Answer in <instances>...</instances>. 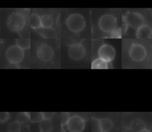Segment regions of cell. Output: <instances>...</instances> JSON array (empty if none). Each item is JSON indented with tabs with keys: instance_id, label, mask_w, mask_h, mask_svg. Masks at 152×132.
Returning a JSON list of instances; mask_svg holds the SVG:
<instances>
[{
	"instance_id": "18",
	"label": "cell",
	"mask_w": 152,
	"mask_h": 132,
	"mask_svg": "<svg viewBox=\"0 0 152 132\" xmlns=\"http://www.w3.org/2000/svg\"><path fill=\"white\" fill-rule=\"evenodd\" d=\"M15 43L17 46L23 49V50H27L30 47V40L29 38H20L15 40Z\"/></svg>"
},
{
	"instance_id": "10",
	"label": "cell",
	"mask_w": 152,
	"mask_h": 132,
	"mask_svg": "<svg viewBox=\"0 0 152 132\" xmlns=\"http://www.w3.org/2000/svg\"><path fill=\"white\" fill-rule=\"evenodd\" d=\"M115 54L116 52L113 47L107 44H103L98 50L99 57L108 63H110L114 59Z\"/></svg>"
},
{
	"instance_id": "24",
	"label": "cell",
	"mask_w": 152,
	"mask_h": 132,
	"mask_svg": "<svg viewBox=\"0 0 152 132\" xmlns=\"http://www.w3.org/2000/svg\"><path fill=\"white\" fill-rule=\"evenodd\" d=\"M55 112H42L43 119H51L55 115Z\"/></svg>"
},
{
	"instance_id": "9",
	"label": "cell",
	"mask_w": 152,
	"mask_h": 132,
	"mask_svg": "<svg viewBox=\"0 0 152 132\" xmlns=\"http://www.w3.org/2000/svg\"><path fill=\"white\" fill-rule=\"evenodd\" d=\"M86 48L81 43L76 42L71 44L68 48V56L73 60L79 61L86 55Z\"/></svg>"
},
{
	"instance_id": "27",
	"label": "cell",
	"mask_w": 152,
	"mask_h": 132,
	"mask_svg": "<svg viewBox=\"0 0 152 132\" xmlns=\"http://www.w3.org/2000/svg\"><path fill=\"white\" fill-rule=\"evenodd\" d=\"M139 132H151V131H150L149 130L145 128V129H143V130H141V131H139Z\"/></svg>"
},
{
	"instance_id": "5",
	"label": "cell",
	"mask_w": 152,
	"mask_h": 132,
	"mask_svg": "<svg viewBox=\"0 0 152 132\" xmlns=\"http://www.w3.org/2000/svg\"><path fill=\"white\" fill-rule=\"evenodd\" d=\"M124 20L127 25L136 30L145 24V20L143 16L137 12H128L124 16Z\"/></svg>"
},
{
	"instance_id": "12",
	"label": "cell",
	"mask_w": 152,
	"mask_h": 132,
	"mask_svg": "<svg viewBox=\"0 0 152 132\" xmlns=\"http://www.w3.org/2000/svg\"><path fill=\"white\" fill-rule=\"evenodd\" d=\"M129 128L133 132H139L146 128V125L143 120L141 119H135L131 122Z\"/></svg>"
},
{
	"instance_id": "11",
	"label": "cell",
	"mask_w": 152,
	"mask_h": 132,
	"mask_svg": "<svg viewBox=\"0 0 152 132\" xmlns=\"http://www.w3.org/2000/svg\"><path fill=\"white\" fill-rule=\"evenodd\" d=\"M151 29L147 24H144L136 30V36L139 39H147L151 37Z\"/></svg>"
},
{
	"instance_id": "15",
	"label": "cell",
	"mask_w": 152,
	"mask_h": 132,
	"mask_svg": "<svg viewBox=\"0 0 152 132\" xmlns=\"http://www.w3.org/2000/svg\"><path fill=\"white\" fill-rule=\"evenodd\" d=\"M40 17H41L42 27L45 29H49L52 27L54 21L51 15L48 14H45Z\"/></svg>"
},
{
	"instance_id": "28",
	"label": "cell",
	"mask_w": 152,
	"mask_h": 132,
	"mask_svg": "<svg viewBox=\"0 0 152 132\" xmlns=\"http://www.w3.org/2000/svg\"><path fill=\"white\" fill-rule=\"evenodd\" d=\"M61 132H66V131H65V130L64 128V127H63V126H62L61 127Z\"/></svg>"
},
{
	"instance_id": "29",
	"label": "cell",
	"mask_w": 152,
	"mask_h": 132,
	"mask_svg": "<svg viewBox=\"0 0 152 132\" xmlns=\"http://www.w3.org/2000/svg\"><path fill=\"white\" fill-rule=\"evenodd\" d=\"M100 132H103V131H100Z\"/></svg>"
},
{
	"instance_id": "26",
	"label": "cell",
	"mask_w": 152,
	"mask_h": 132,
	"mask_svg": "<svg viewBox=\"0 0 152 132\" xmlns=\"http://www.w3.org/2000/svg\"><path fill=\"white\" fill-rule=\"evenodd\" d=\"M8 68H18V64H14V63H10L8 65Z\"/></svg>"
},
{
	"instance_id": "8",
	"label": "cell",
	"mask_w": 152,
	"mask_h": 132,
	"mask_svg": "<svg viewBox=\"0 0 152 132\" xmlns=\"http://www.w3.org/2000/svg\"><path fill=\"white\" fill-rule=\"evenodd\" d=\"M36 54L38 59L43 62L50 61L54 56L52 47L48 44H41L37 48Z\"/></svg>"
},
{
	"instance_id": "21",
	"label": "cell",
	"mask_w": 152,
	"mask_h": 132,
	"mask_svg": "<svg viewBox=\"0 0 152 132\" xmlns=\"http://www.w3.org/2000/svg\"><path fill=\"white\" fill-rule=\"evenodd\" d=\"M43 119L42 112H30V121L32 122H39Z\"/></svg>"
},
{
	"instance_id": "13",
	"label": "cell",
	"mask_w": 152,
	"mask_h": 132,
	"mask_svg": "<svg viewBox=\"0 0 152 132\" xmlns=\"http://www.w3.org/2000/svg\"><path fill=\"white\" fill-rule=\"evenodd\" d=\"M99 123L101 131L109 132L112 128L113 122L109 118L105 117L99 119Z\"/></svg>"
},
{
	"instance_id": "16",
	"label": "cell",
	"mask_w": 152,
	"mask_h": 132,
	"mask_svg": "<svg viewBox=\"0 0 152 132\" xmlns=\"http://www.w3.org/2000/svg\"><path fill=\"white\" fill-rule=\"evenodd\" d=\"M30 27L33 29H39L41 28L42 24L40 16L36 13L31 14L30 17Z\"/></svg>"
},
{
	"instance_id": "6",
	"label": "cell",
	"mask_w": 152,
	"mask_h": 132,
	"mask_svg": "<svg viewBox=\"0 0 152 132\" xmlns=\"http://www.w3.org/2000/svg\"><path fill=\"white\" fill-rule=\"evenodd\" d=\"M129 56L134 62H141L147 56V50L144 45L140 44H132L129 50Z\"/></svg>"
},
{
	"instance_id": "4",
	"label": "cell",
	"mask_w": 152,
	"mask_h": 132,
	"mask_svg": "<svg viewBox=\"0 0 152 132\" xmlns=\"http://www.w3.org/2000/svg\"><path fill=\"white\" fill-rule=\"evenodd\" d=\"M5 57L10 63L18 64L23 60L24 51L17 45H13L8 47L7 50Z\"/></svg>"
},
{
	"instance_id": "2",
	"label": "cell",
	"mask_w": 152,
	"mask_h": 132,
	"mask_svg": "<svg viewBox=\"0 0 152 132\" xmlns=\"http://www.w3.org/2000/svg\"><path fill=\"white\" fill-rule=\"evenodd\" d=\"M66 25L71 32L79 33L84 30L86 26V22L83 15L79 13H73L67 17Z\"/></svg>"
},
{
	"instance_id": "3",
	"label": "cell",
	"mask_w": 152,
	"mask_h": 132,
	"mask_svg": "<svg viewBox=\"0 0 152 132\" xmlns=\"http://www.w3.org/2000/svg\"><path fill=\"white\" fill-rule=\"evenodd\" d=\"M26 23V21L24 15L18 12L12 13L7 20V24L9 29L17 32L23 29Z\"/></svg>"
},
{
	"instance_id": "19",
	"label": "cell",
	"mask_w": 152,
	"mask_h": 132,
	"mask_svg": "<svg viewBox=\"0 0 152 132\" xmlns=\"http://www.w3.org/2000/svg\"><path fill=\"white\" fill-rule=\"evenodd\" d=\"M8 132H20L21 124L17 120L10 122L7 126Z\"/></svg>"
},
{
	"instance_id": "17",
	"label": "cell",
	"mask_w": 152,
	"mask_h": 132,
	"mask_svg": "<svg viewBox=\"0 0 152 132\" xmlns=\"http://www.w3.org/2000/svg\"><path fill=\"white\" fill-rule=\"evenodd\" d=\"M40 132H50L52 129V123L50 119H43L39 122Z\"/></svg>"
},
{
	"instance_id": "7",
	"label": "cell",
	"mask_w": 152,
	"mask_h": 132,
	"mask_svg": "<svg viewBox=\"0 0 152 132\" xmlns=\"http://www.w3.org/2000/svg\"><path fill=\"white\" fill-rule=\"evenodd\" d=\"M66 125L69 132H82L85 128L86 122L83 117L74 115L70 116Z\"/></svg>"
},
{
	"instance_id": "23",
	"label": "cell",
	"mask_w": 152,
	"mask_h": 132,
	"mask_svg": "<svg viewBox=\"0 0 152 132\" xmlns=\"http://www.w3.org/2000/svg\"><path fill=\"white\" fill-rule=\"evenodd\" d=\"M70 114L69 112H61V126H64L66 125L68 121L69 120L70 118Z\"/></svg>"
},
{
	"instance_id": "25",
	"label": "cell",
	"mask_w": 152,
	"mask_h": 132,
	"mask_svg": "<svg viewBox=\"0 0 152 132\" xmlns=\"http://www.w3.org/2000/svg\"><path fill=\"white\" fill-rule=\"evenodd\" d=\"M10 118V114L8 112H1L0 113V121L1 122H5Z\"/></svg>"
},
{
	"instance_id": "1",
	"label": "cell",
	"mask_w": 152,
	"mask_h": 132,
	"mask_svg": "<svg viewBox=\"0 0 152 132\" xmlns=\"http://www.w3.org/2000/svg\"><path fill=\"white\" fill-rule=\"evenodd\" d=\"M98 26L101 31L108 33L110 37H112L114 32L118 29L117 19L112 14H104L99 19Z\"/></svg>"
},
{
	"instance_id": "22",
	"label": "cell",
	"mask_w": 152,
	"mask_h": 132,
	"mask_svg": "<svg viewBox=\"0 0 152 132\" xmlns=\"http://www.w3.org/2000/svg\"><path fill=\"white\" fill-rule=\"evenodd\" d=\"M100 127L99 119L92 117L91 118V132H100Z\"/></svg>"
},
{
	"instance_id": "20",
	"label": "cell",
	"mask_w": 152,
	"mask_h": 132,
	"mask_svg": "<svg viewBox=\"0 0 152 132\" xmlns=\"http://www.w3.org/2000/svg\"><path fill=\"white\" fill-rule=\"evenodd\" d=\"M17 121L20 124L27 123L30 121V112H20L17 115Z\"/></svg>"
},
{
	"instance_id": "14",
	"label": "cell",
	"mask_w": 152,
	"mask_h": 132,
	"mask_svg": "<svg viewBox=\"0 0 152 132\" xmlns=\"http://www.w3.org/2000/svg\"><path fill=\"white\" fill-rule=\"evenodd\" d=\"M91 69H106L109 67V63L98 57L91 63Z\"/></svg>"
}]
</instances>
